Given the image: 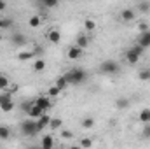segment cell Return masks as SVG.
Wrapping results in <instances>:
<instances>
[{
    "instance_id": "10",
    "label": "cell",
    "mask_w": 150,
    "mask_h": 149,
    "mask_svg": "<svg viewBox=\"0 0 150 149\" xmlns=\"http://www.w3.org/2000/svg\"><path fill=\"white\" fill-rule=\"evenodd\" d=\"M120 19L126 21V23L133 21V19H134V11H133V9H122V12H120Z\"/></svg>"
},
{
    "instance_id": "36",
    "label": "cell",
    "mask_w": 150,
    "mask_h": 149,
    "mask_svg": "<svg viewBox=\"0 0 150 149\" xmlns=\"http://www.w3.org/2000/svg\"><path fill=\"white\" fill-rule=\"evenodd\" d=\"M131 49H133V51H136V53H138L140 56H142V54H143V51H145V47H142L140 44H136V46H133Z\"/></svg>"
},
{
    "instance_id": "15",
    "label": "cell",
    "mask_w": 150,
    "mask_h": 149,
    "mask_svg": "<svg viewBox=\"0 0 150 149\" xmlns=\"http://www.w3.org/2000/svg\"><path fill=\"white\" fill-rule=\"evenodd\" d=\"M35 56H33V53L32 51H19V54H18V60L19 62H30V60H33Z\"/></svg>"
},
{
    "instance_id": "31",
    "label": "cell",
    "mask_w": 150,
    "mask_h": 149,
    "mask_svg": "<svg viewBox=\"0 0 150 149\" xmlns=\"http://www.w3.org/2000/svg\"><path fill=\"white\" fill-rule=\"evenodd\" d=\"M145 126H143V132H142V135L145 137V139H150V123H143Z\"/></svg>"
},
{
    "instance_id": "18",
    "label": "cell",
    "mask_w": 150,
    "mask_h": 149,
    "mask_svg": "<svg viewBox=\"0 0 150 149\" xmlns=\"http://www.w3.org/2000/svg\"><path fill=\"white\" fill-rule=\"evenodd\" d=\"M11 40H12L14 46H25V44H26V37H25L23 34H16V35H12Z\"/></svg>"
},
{
    "instance_id": "5",
    "label": "cell",
    "mask_w": 150,
    "mask_h": 149,
    "mask_svg": "<svg viewBox=\"0 0 150 149\" xmlns=\"http://www.w3.org/2000/svg\"><path fill=\"white\" fill-rule=\"evenodd\" d=\"M45 37H47V40H49L51 44H58V42L61 40V32L56 30V28H52V30H49V32L45 34Z\"/></svg>"
},
{
    "instance_id": "7",
    "label": "cell",
    "mask_w": 150,
    "mask_h": 149,
    "mask_svg": "<svg viewBox=\"0 0 150 149\" xmlns=\"http://www.w3.org/2000/svg\"><path fill=\"white\" fill-rule=\"evenodd\" d=\"M37 123H38V126H40V130L44 132V130L49 126V123H51V116H49L47 112H44V114H42V116L37 119Z\"/></svg>"
},
{
    "instance_id": "34",
    "label": "cell",
    "mask_w": 150,
    "mask_h": 149,
    "mask_svg": "<svg viewBox=\"0 0 150 149\" xmlns=\"http://www.w3.org/2000/svg\"><path fill=\"white\" fill-rule=\"evenodd\" d=\"M80 146H82V148H91V146H93V140L86 137V139H82V140H80Z\"/></svg>"
},
{
    "instance_id": "24",
    "label": "cell",
    "mask_w": 150,
    "mask_h": 149,
    "mask_svg": "<svg viewBox=\"0 0 150 149\" xmlns=\"http://www.w3.org/2000/svg\"><path fill=\"white\" fill-rule=\"evenodd\" d=\"M138 117H140L142 123H150V109H142Z\"/></svg>"
},
{
    "instance_id": "25",
    "label": "cell",
    "mask_w": 150,
    "mask_h": 149,
    "mask_svg": "<svg viewBox=\"0 0 150 149\" xmlns=\"http://www.w3.org/2000/svg\"><path fill=\"white\" fill-rule=\"evenodd\" d=\"M11 84V79L7 77V75L0 74V91H4V90H7V86Z\"/></svg>"
},
{
    "instance_id": "39",
    "label": "cell",
    "mask_w": 150,
    "mask_h": 149,
    "mask_svg": "<svg viewBox=\"0 0 150 149\" xmlns=\"http://www.w3.org/2000/svg\"><path fill=\"white\" fill-rule=\"evenodd\" d=\"M5 7H7L5 0H0V12H2V11H5Z\"/></svg>"
},
{
    "instance_id": "28",
    "label": "cell",
    "mask_w": 150,
    "mask_h": 149,
    "mask_svg": "<svg viewBox=\"0 0 150 149\" xmlns=\"http://www.w3.org/2000/svg\"><path fill=\"white\" fill-rule=\"evenodd\" d=\"M9 137H11V130L7 126H0V139L2 140H7Z\"/></svg>"
},
{
    "instance_id": "32",
    "label": "cell",
    "mask_w": 150,
    "mask_h": 149,
    "mask_svg": "<svg viewBox=\"0 0 150 149\" xmlns=\"http://www.w3.org/2000/svg\"><path fill=\"white\" fill-rule=\"evenodd\" d=\"M138 77H140V81H150V74H149V69H147V70H142V72L138 74Z\"/></svg>"
},
{
    "instance_id": "4",
    "label": "cell",
    "mask_w": 150,
    "mask_h": 149,
    "mask_svg": "<svg viewBox=\"0 0 150 149\" xmlns=\"http://www.w3.org/2000/svg\"><path fill=\"white\" fill-rule=\"evenodd\" d=\"M33 104L38 105L42 111H49L51 107H52V102H51V97H47V95H42V97H37V98H33Z\"/></svg>"
},
{
    "instance_id": "37",
    "label": "cell",
    "mask_w": 150,
    "mask_h": 149,
    "mask_svg": "<svg viewBox=\"0 0 150 149\" xmlns=\"http://www.w3.org/2000/svg\"><path fill=\"white\" fill-rule=\"evenodd\" d=\"M138 30H140V34H142V32H149V25H147V23H140V25H138Z\"/></svg>"
},
{
    "instance_id": "16",
    "label": "cell",
    "mask_w": 150,
    "mask_h": 149,
    "mask_svg": "<svg viewBox=\"0 0 150 149\" xmlns=\"http://www.w3.org/2000/svg\"><path fill=\"white\" fill-rule=\"evenodd\" d=\"M45 93H47V97H51V98H58V97L61 95V90H59V88L54 84V86H49Z\"/></svg>"
},
{
    "instance_id": "40",
    "label": "cell",
    "mask_w": 150,
    "mask_h": 149,
    "mask_svg": "<svg viewBox=\"0 0 150 149\" xmlns=\"http://www.w3.org/2000/svg\"><path fill=\"white\" fill-rule=\"evenodd\" d=\"M140 7H142V11H143V12H147V11H149V4H142Z\"/></svg>"
},
{
    "instance_id": "19",
    "label": "cell",
    "mask_w": 150,
    "mask_h": 149,
    "mask_svg": "<svg viewBox=\"0 0 150 149\" xmlns=\"http://www.w3.org/2000/svg\"><path fill=\"white\" fill-rule=\"evenodd\" d=\"M70 82H68V79H67V75H59L58 79H56V86L63 91V90H67V86H68Z\"/></svg>"
},
{
    "instance_id": "23",
    "label": "cell",
    "mask_w": 150,
    "mask_h": 149,
    "mask_svg": "<svg viewBox=\"0 0 150 149\" xmlns=\"http://www.w3.org/2000/svg\"><path fill=\"white\" fill-rule=\"evenodd\" d=\"M28 25H30L32 28H38V27L42 25V18H40V16H32V18L28 19Z\"/></svg>"
},
{
    "instance_id": "30",
    "label": "cell",
    "mask_w": 150,
    "mask_h": 149,
    "mask_svg": "<svg viewBox=\"0 0 150 149\" xmlns=\"http://www.w3.org/2000/svg\"><path fill=\"white\" fill-rule=\"evenodd\" d=\"M11 98H12V93H9V91H5V90H4V93H0V104L5 102V100H11Z\"/></svg>"
},
{
    "instance_id": "17",
    "label": "cell",
    "mask_w": 150,
    "mask_h": 149,
    "mask_svg": "<svg viewBox=\"0 0 150 149\" xmlns=\"http://www.w3.org/2000/svg\"><path fill=\"white\" fill-rule=\"evenodd\" d=\"M61 126H63V119L61 117H51V123H49L51 130H61Z\"/></svg>"
},
{
    "instance_id": "35",
    "label": "cell",
    "mask_w": 150,
    "mask_h": 149,
    "mask_svg": "<svg viewBox=\"0 0 150 149\" xmlns=\"http://www.w3.org/2000/svg\"><path fill=\"white\" fill-rule=\"evenodd\" d=\"M12 25V19H0V28H9Z\"/></svg>"
},
{
    "instance_id": "42",
    "label": "cell",
    "mask_w": 150,
    "mask_h": 149,
    "mask_svg": "<svg viewBox=\"0 0 150 149\" xmlns=\"http://www.w3.org/2000/svg\"><path fill=\"white\" fill-rule=\"evenodd\" d=\"M149 74H150V69H149Z\"/></svg>"
},
{
    "instance_id": "38",
    "label": "cell",
    "mask_w": 150,
    "mask_h": 149,
    "mask_svg": "<svg viewBox=\"0 0 150 149\" xmlns=\"http://www.w3.org/2000/svg\"><path fill=\"white\" fill-rule=\"evenodd\" d=\"M32 53H33V56H37V54H40V53H42V47H40V46L32 47Z\"/></svg>"
},
{
    "instance_id": "21",
    "label": "cell",
    "mask_w": 150,
    "mask_h": 149,
    "mask_svg": "<svg viewBox=\"0 0 150 149\" xmlns=\"http://www.w3.org/2000/svg\"><path fill=\"white\" fill-rule=\"evenodd\" d=\"M58 2H59V0H38V4H40L44 9H54V7L58 5Z\"/></svg>"
},
{
    "instance_id": "8",
    "label": "cell",
    "mask_w": 150,
    "mask_h": 149,
    "mask_svg": "<svg viewBox=\"0 0 150 149\" xmlns=\"http://www.w3.org/2000/svg\"><path fill=\"white\" fill-rule=\"evenodd\" d=\"M138 44L142 46V47H150V32H142L140 34V37H138Z\"/></svg>"
},
{
    "instance_id": "2",
    "label": "cell",
    "mask_w": 150,
    "mask_h": 149,
    "mask_svg": "<svg viewBox=\"0 0 150 149\" xmlns=\"http://www.w3.org/2000/svg\"><path fill=\"white\" fill-rule=\"evenodd\" d=\"M67 75V79H68V82L70 84H82L86 79H87V74H86V70H82V69H72Z\"/></svg>"
},
{
    "instance_id": "27",
    "label": "cell",
    "mask_w": 150,
    "mask_h": 149,
    "mask_svg": "<svg viewBox=\"0 0 150 149\" xmlns=\"http://www.w3.org/2000/svg\"><path fill=\"white\" fill-rule=\"evenodd\" d=\"M93 126H94V119H93V117H84V119H82V128L89 130V128H93Z\"/></svg>"
},
{
    "instance_id": "26",
    "label": "cell",
    "mask_w": 150,
    "mask_h": 149,
    "mask_svg": "<svg viewBox=\"0 0 150 149\" xmlns=\"http://www.w3.org/2000/svg\"><path fill=\"white\" fill-rule=\"evenodd\" d=\"M84 28H86L87 32H93V30L96 28V21H94V19H86V21H84Z\"/></svg>"
},
{
    "instance_id": "22",
    "label": "cell",
    "mask_w": 150,
    "mask_h": 149,
    "mask_svg": "<svg viewBox=\"0 0 150 149\" xmlns=\"http://www.w3.org/2000/svg\"><path fill=\"white\" fill-rule=\"evenodd\" d=\"M115 107L120 109V111H124V109L129 107V100H127V98H117V100H115Z\"/></svg>"
},
{
    "instance_id": "29",
    "label": "cell",
    "mask_w": 150,
    "mask_h": 149,
    "mask_svg": "<svg viewBox=\"0 0 150 149\" xmlns=\"http://www.w3.org/2000/svg\"><path fill=\"white\" fill-rule=\"evenodd\" d=\"M59 135H61V139H65V140H70V139L74 137V133H72L70 130H61V133H59Z\"/></svg>"
},
{
    "instance_id": "9",
    "label": "cell",
    "mask_w": 150,
    "mask_h": 149,
    "mask_svg": "<svg viewBox=\"0 0 150 149\" xmlns=\"http://www.w3.org/2000/svg\"><path fill=\"white\" fill-rule=\"evenodd\" d=\"M44 112H45V111H42V109H40L38 105H35V104H33V105H32V107L28 109V112H26V114H28V117H33V119H38V117H40V116H42Z\"/></svg>"
},
{
    "instance_id": "11",
    "label": "cell",
    "mask_w": 150,
    "mask_h": 149,
    "mask_svg": "<svg viewBox=\"0 0 150 149\" xmlns=\"http://www.w3.org/2000/svg\"><path fill=\"white\" fill-rule=\"evenodd\" d=\"M126 60L131 63V65H136L138 62H140V54L136 53V51H133V49H129L127 53H126Z\"/></svg>"
},
{
    "instance_id": "3",
    "label": "cell",
    "mask_w": 150,
    "mask_h": 149,
    "mask_svg": "<svg viewBox=\"0 0 150 149\" xmlns=\"http://www.w3.org/2000/svg\"><path fill=\"white\" fill-rule=\"evenodd\" d=\"M100 70H101L103 74H108V75L117 74V72H119V63L113 62V60H105V62L100 65Z\"/></svg>"
},
{
    "instance_id": "1",
    "label": "cell",
    "mask_w": 150,
    "mask_h": 149,
    "mask_svg": "<svg viewBox=\"0 0 150 149\" xmlns=\"http://www.w3.org/2000/svg\"><path fill=\"white\" fill-rule=\"evenodd\" d=\"M38 132H42V130H40V126H38L37 119L28 117V119H25V121L21 123V133H23L25 137H33V135H37Z\"/></svg>"
},
{
    "instance_id": "6",
    "label": "cell",
    "mask_w": 150,
    "mask_h": 149,
    "mask_svg": "<svg viewBox=\"0 0 150 149\" xmlns=\"http://www.w3.org/2000/svg\"><path fill=\"white\" fill-rule=\"evenodd\" d=\"M82 51H84V49H82V47H79V46H72V47H70V49H68V53H67V54H68V58H70V60H79V58H80V56H82Z\"/></svg>"
},
{
    "instance_id": "41",
    "label": "cell",
    "mask_w": 150,
    "mask_h": 149,
    "mask_svg": "<svg viewBox=\"0 0 150 149\" xmlns=\"http://www.w3.org/2000/svg\"><path fill=\"white\" fill-rule=\"evenodd\" d=\"M2 39H4V35H2V34H0V42H2Z\"/></svg>"
},
{
    "instance_id": "13",
    "label": "cell",
    "mask_w": 150,
    "mask_h": 149,
    "mask_svg": "<svg viewBox=\"0 0 150 149\" xmlns=\"http://www.w3.org/2000/svg\"><path fill=\"white\" fill-rule=\"evenodd\" d=\"M40 146H42L44 149L54 148V139H52V135H44L42 140H40Z\"/></svg>"
},
{
    "instance_id": "14",
    "label": "cell",
    "mask_w": 150,
    "mask_h": 149,
    "mask_svg": "<svg viewBox=\"0 0 150 149\" xmlns=\"http://www.w3.org/2000/svg\"><path fill=\"white\" fill-rule=\"evenodd\" d=\"M14 107H16V104L12 102V98H11V100H5V102L0 104V111L2 112H11V111H14Z\"/></svg>"
},
{
    "instance_id": "33",
    "label": "cell",
    "mask_w": 150,
    "mask_h": 149,
    "mask_svg": "<svg viewBox=\"0 0 150 149\" xmlns=\"http://www.w3.org/2000/svg\"><path fill=\"white\" fill-rule=\"evenodd\" d=\"M32 105H33V100H26V102H23V104H21V109H23L25 112H28V109H30Z\"/></svg>"
},
{
    "instance_id": "12",
    "label": "cell",
    "mask_w": 150,
    "mask_h": 149,
    "mask_svg": "<svg viewBox=\"0 0 150 149\" xmlns=\"http://www.w3.org/2000/svg\"><path fill=\"white\" fill-rule=\"evenodd\" d=\"M75 46H79V47L86 49V47L89 46V37H87V35H84V34L77 35V39H75Z\"/></svg>"
},
{
    "instance_id": "20",
    "label": "cell",
    "mask_w": 150,
    "mask_h": 149,
    "mask_svg": "<svg viewBox=\"0 0 150 149\" xmlns=\"http://www.w3.org/2000/svg\"><path fill=\"white\" fill-rule=\"evenodd\" d=\"M33 72H42L44 69H45V62L42 60V58H37V60H33Z\"/></svg>"
}]
</instances>
